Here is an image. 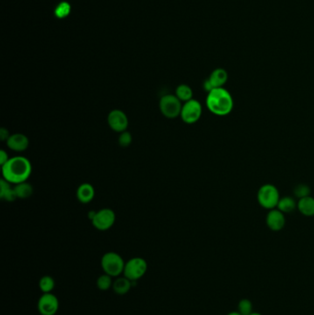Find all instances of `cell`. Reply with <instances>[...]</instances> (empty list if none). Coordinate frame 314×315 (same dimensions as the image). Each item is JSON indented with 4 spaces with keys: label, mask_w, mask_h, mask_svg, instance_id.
<instances>
[{
    "label": "cell",
    "mask_w": 314,
    "mask_h": 315,
    "mask_svg": "<svg viewBox=\"0 0 314 315\" xmlns=\"http://www.w3.org/2000/svg\"><path fill=\"white\" fill-rule=\"evenodd\" d=\"M1 168L3 179L13 184L27 182L32 171L31 162L23 156L9 157Z\"/></svg>",
    "instance_id": "obj_1"
},
{
    "label": "cell",
    "mask_w": 314,
    "mask_h": 315,
    "mask_svg": "<svg viewBox=\"0 0 314 315\" xmlns=\"http://www.w3.org/2000/svg\"><path fill=\"white\" fill-rule=\"evenodd\" d=\"M205 104L210 113L217 116H226L232 113L234 101L226 89L217 87L207 93Z\"/></svg>",
    "instance_id": "obj_2"
},
{
    "label": "cell",
    "mask_w": 314,
    "mask_h": 315,
    "mask_svg": "<svg viewBox=\"0 0 314 315\" xmlns=\"http://www.w3.org/2000/svg\"><path fill=\"white\" fill-rule=\"evenodd\" d=\"M126 262L122 256L115 252H108L102 255L100 259V267L105 274L118 277L124 273Z\"/></svg>",
    "instance_id": "obj_3"
},
{
    "label": "cell",
    "mask_w": 314,
    "mask_h": 315,
    "mask_svg": "<svg viewBox=\"0 0 314 315\" xmlns=\"http://www.w3.org/2000/svg\"><path fill=\"white\" fill-rule=\"evenodd\" d=\"M182 101L175 94H166L161 98L159 108L166 118L175 119L179 117L182 111Z\"/></svg>",
    "instance_id": "obj_4"
},
{
    "label": "cell",
    "mask_w": 314,
    "mask_h": 315,
    "mask_svg": "<svg viewBox=\"0 0 314 315\" xmlns=\"http://www.w3.org/2000/svg\"><path fill=\"white\" fill-rule=\"evenodd\" d=\"M280 199L278 189L273 184H265L261 186L258 191V203L260 204V206H262L266 209L271 210L275 208L278 205Z\"/></svg>",
    "instance_id": "obj_5"
},
{
    "label": "cell",
    "mask_w": 314,
    "mask_h": 315,
    "mask_svg": "<svg viewBox=\"0 0 314 315\" xmlns=\"http://www.w3.org/2000/svg\"><path fill=\"white\" fill-rule=\"evenodd\" d=\"M148 271V262L142 257H133L129 259L125 266L123 275L135 282L142 278Z\"/></svg>",
    "instance_id": "obj_6"
},
{
    "label": "cell",
    "mask_w": 314,
    "mask_h": 315,
    "mask_svg": "<svg viewBox=\"0 0 314 315\" xmlns=\"http://www.w3.org/2000/svg\"><path fill=\"white\" fill-rule=\"evenodd\" d=\"M203 113V108L199 101L192 99L183 104L180 117L183 122L187 125H194L200 120Z\"/></svg>",
    "instance_id": "obj_7"
},
{
    "label": "cell",
    "mask_w": 314,
    "mask_h": 315,
    "mask_svg": "<svg viewBox=\"0 0 314 315\" xmlns=\"http://www.w3.org/2000/svg\"><path fill=\"white\" fill-rule=\"evenodd\" d=\"M115 220L116 216L114 210L111 208H102L96 211V214L94 215L93 219H92V224L98 231L105 232L114 226Z\"/></svg>",
    "instance_id": "obj_8"
},
{
    "label": "cell",
    "mask_w": 314,
    "mask_h": 315,
    "mask_svg": "<svg viewBox=\"0 0 314 315\" xmlns=\"http://www.w3.org/2000/svg\"><path fill=\"white\" fill-rule=\"evenodd\" d=\"M37 309L41 315H56L59 310V301L52 292L43 293L37 302Z\"/></svg>",
    "instance_id": "obj_9"
},
{
    "label": "cell",
    "mask_w": 314,
    "mask_h": 315,
    "mask_svg": "<svg viewBox=\"0 0 314 315\" xmlns=\"http://www.w3.org/2000/svg\"><path fill=\"white\" fill-rule=\"evenodd\" d=\"M107 122L110 128L116 133L127 131L129 126V120L127 114L122 110L114 109L110 112L107 116Z\"/></svg>",
    "instance_id": "obj_10"
},
{
    "label": "cell",
    "mask_w": 314,
    "mask_h": 315,
    "mask_svg": "<svg viewBox=\"0 0 314 315\" xmlns=\"http://www.w3.org/2000/svg\"><path fill=\"white\" fill-rule=\"evenodd\" d=\"M7 147L10 150L15 152H23L25 151L30 146V140L28 136L22 133H15L9 136L8 140L6 141Z\"/></svg>",
    "instance_id": "obj_11"
},
{
    "label": "cell",
    "mask_w": 314,
    "mask_h": 315,
    "mask_svg": "<svg viewBox=\"0 0 314 315\" xmlns=\"http://www.w3.org/2000/svg\"><path fill=\"white\" fill-rule=\"evenodd\" d=\"M286 224V219L283 212L280 209H271L266 216V225L273 232H280Z\"/></svg>",
    "instance_id": "obj_12"
},
{
    "label": "cell",
    "mask_w": 314,
    "mask_h": 315,
    "mask_svg": "<svg viewBox=\"0 0 314 315\" xmlns=\"http://www.w3.org/2000/svg\"><path fill=\"white\" fill-rule=\"evenodd\" d=\"M77 198L81 204H89L95 197V189L93 185L89 183H84L79 185L77 189Z\"/></svg>",
    "instance_id": "obj_13"
},
{
    "label": "cell",
    "mask_w": 314,
    "mask_h": 315,
    "mask_svg": "<svg viewBox=\"0 0 314 315\" xmlns=\"http://www.w3.org/2000/svg\"><path fill=\"white\" fill-rule=\"evenodd\" d=\"M133 283L134 282H132L131 280L128 279L125 276H118L114 280L112 289L116 295L124 296V295H127L130 291Z\"/></svg>",
    "instance_id": "obj_14"
},
{
    "label": "cell",
    "mask_w": 314,
    "mask_h": 315,
    "mask_svg": "<svg viewBox=\"0 0 314 315\" xmlns=\"http://www.w3.org/2000/svg\"><path fill=\"white\" fill-rule=\"evenodd\" d=\"M228 72L224 68H217L210 74L208 80L214 89L217 87H223L225 83L227 82Z\"/></svg>",
    "instance_id": "obj_15"
},
{
    "label": "cell",
    "mask_w": 314,
    "mask_h": 315,
    "mask_svg": "<svg viewBox=\"0 0 314 315\" xmlns=\"http://www.w3.org/2000/svg\"><path fill=\"white\" fill-rule=\"evenodd\" d=\"M10 184V183L3 178L0 181V197L5 201L14 202L17 199L14 187Z\"/></svg>",
    "instance_id": "obj_16"
},
{
    "label": "cell",
    "mask_w": 314,
    "mask_h": 315,
    "mask_svg": "<svg viewBox=\"0 0 314 315\" xmlns=\"http://www.w3.org/2000/svg\"><path fill=\"white\" fill-rule=\"evenodd\" d=\"M298 209L301 214L306 217H313L314 216V198L306 197L301 198L298 202Z\"/></svg>",
    "instance_id": "obj_17"
},
{
    "label": "cell",
    "mask_w": 314,
    "mask_h": 315,
    "mask_svg": "<svg viewBox=\"0 0 314 315\" xmlns=\"http://www.w3.org/2000/svg\"><path fill=\"white\" fill-rule=\"evenodd\" d=\"M14 190L19 199H27L33 194V187L30 183L23 182L21 184H15Z\"/></svg>",
    "instance_id": "obj_18"
},
{
    "label": "cell",
    "mask_w": 314,
    "mask_h": 315,
    "mask_svg": "<svg viewBox=\"0 0 314 315\" xmlns=\"http://www.w3.org/2000/svg\"><path fill=\"white\" fill-rule=\"evenodd\" d=\"M175 95L182 102H186L191 101L194 96L192 87L188 86L186 84H181L175 90Z\"/></svg>",
    "instance_id": "obj_19"
},
{
    "label": "cell",
    "mask_w": 314,
    "mask_h": 315,
    "mask_svg": "<svg viewBox=\"0 0 314 315\" xmlns=\"http://www.w3.org/2000/svg\"><path fill=\"white\" fill-rule=\"evenodd\" d=\"M298 207V204L294 200V198L290 197H285L280 198L278 205L276 206L277 209H280L281 212L285 213H290Z\"/></svg>",
    "instance_id": "obj_20"
},
{
    "label": "cell",
    "mask_w": 314,
    "mask_h": 315,
    "mask_svg": "<svg viewBox=\"0 0 314 315\" xmlns=\"http://www.w3.org/2000/svg\"><path fill=\"white\" fill-rule=\"evenodd\" d=\"M56 287V281L51 276H42L39 280V288L43 293H51Z\"/></svg>",
    "instance_id": "obj_21"
},
{
    "label": "cell",
    "mask_w": 314,
    "mask_h": 315,
    "mask_svg": "<svg viewBox=\"0 0 314 315\" xmlns=\"http://www.w3.org/2000/svg\"><path fill=\"white\" fill-rule=\"evenodd\" d=\"M113 276H109L107 274H102L100 275L98 278H97V288L101 290V291H107L110 289L113 288V283H114V280H113Z\"/></svg>",
    "instance_id": "obj_22"
},
{
    "label": "cell",
    "mask_w": 314,
    "mask_h": 315,
    "mask_svg": "<svg viewBox=\"0 0 314 315\" xmlns=\"http://www.w3.org/2000/svg\"><path fill=\"white\" fill-rule=\"evenodd\" d=\"M70 12H71V6L66 1L60 2L55 9V15L58 19H65L67 16H69Z\"/></svg>",
    "instance_id": "obj_23"
},
{
    "label": "cell",
    "mask_w": 314,
    "mask_h": 315,
    "mask_svg": "<svg viewBox=\"0 0 314 315\" xmlns=\"http://www.w3.org/2000/svg\"><path fill=\"white\" fill-rule=\"evenodd\" d=\"M238 311L241 315H250L253 312V303L248 299L240 300L238 304Z\"/></svg>",
    "instance_id": "obj_24"
},
{
    "label": "cell",
    "mask_w": 314,
    "mask_h": 315,
    "mask_svg": "<svg viewBox=\"0 0 314 315\" xmlns=\"http://www.w3.org/2000/svg\"><path fill=\"white\" fill-rule=\"evenodd\" d=\"M133 141V136L129 131H124L120 133L118 136V144L120 145L122 148H127L131 145Z\"/></svg>",
    "instance_id": "obj_25"
},
{
    "label": "cell",
    "mask_w": 314,
    "mask_h": 315,
    "mask_svg": "<svg viewBox=\"0 0 314 315\" xmlns=\"http://www.w3.org/2000/svg\"><path fill=\"white\" fill-rule=\"evenodd\" d=\"M294 194L300 199L303 198V197H310V188L306 184H299L294 189Z\"/></svg>",
    "instance_id": "obj_26"
},
{
    "label": "cell",
    "mask_w": 314,
    "mask_h": 315,
    "mask_svg": "<svg viewBox=\"0 0 314 315\" xmlns=\"http://www.w3.org/2000/svg\"><path fill=\"white\" fill-rule=\"evenodd\" d=\"M9 160V157L8 152L5 151L4 149H1L0 150V164H1V166H3Z\"/></svg>",
    "instance_id": "obj_27"
},
{
    "label": "cell",
    "mask_w": 314,
    "mask_h": 315,
    "mask_svg": "<svg viewBox=\"0 0 314 315\" xmlns=\"http://www.w3.org/2000/svg\"><path fill=\"white\" fill-rule=\"evenodd\" d=\"M9 136H10V134H9V132L8 131L6 128L2 127V128L0 129V138H1L2 141H7Z\"/></svg>",
    "instance_id": "obj_28"
},
{
    "label": "cell",
    "mask_w": 314,
    "mask_h": 315,
    "mask_svg": "<svg viewBox=\"0 0 314 315\" xmlns=\"http://www.w3.org/2000/svg\"><path fill=\"white\" fill-rule=\"evenodd\" d=\"M227 315H241L240 314L239 311H232V312H230L229 314Z\"/></svg>",
    "instance_id": "obj_29"
},
{
    "label": "cell",
    "mask_w": 314,
    "mask_h": 315,
    "mask_svg": "<svg viewBox=\"0 0 314 315\" xmlns=\"http://www.w3.org/2000/svg\"><path fill=\"white\" fill-rule=\"evenodd\" d=\"M250 315H262L260 314V313H258V312H252Z\"/></svg>",
    "instance_id": "obj_30"
}]
</instances>
